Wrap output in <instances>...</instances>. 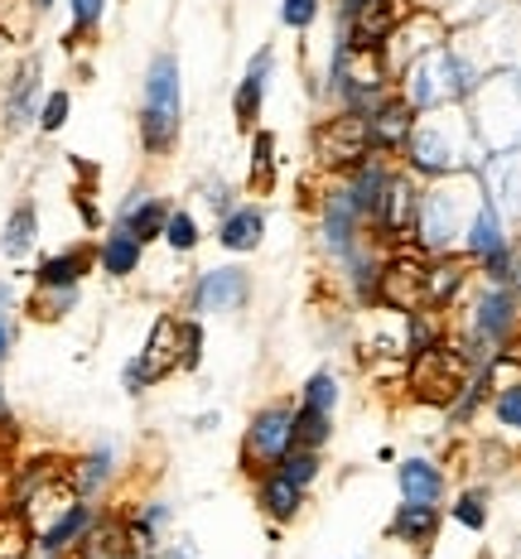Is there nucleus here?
I'll return each instance as SVG.
<instances>
[{"label": "nucleus", "mask_w": 521, "mask_h": 559, "mask_svg": "<svg viewBox=\"0 0 521 559\" xmlns=\"http://www.w3.org/2000/svg\"><path fill=\"white\" fill-rule=\"evenodd\" d=\"M401 165L415 179H445V174H463L478 165V131H473L463 102L421 111V121H415V131L401 150Z\"/></svg>", "instance_id": "1"}, {"label": "nucleus", "mask_w": 521, "mask_h": 559, "mask_svg": "<svg viewBox=\"0 0 521 559\" xmlns=\"http://www.w3.org/2000/svg\"><path fill=\"white\" fill-rule=\"evenodd\" d=\"M483 203V183L473 169L463 174H445V179H425L421 189V217H415V247L445 255L463 247V231H469V217L478 213Z\"/></svg>", "instance_id": "2"}, {"label": "nucleus", "mask_w": 521, "mask_h": 559, "mask_svg": "<svg viewBox=\"0 0 521 559\" xmlns=\"http://www.w3.org/2000/svg\"><path fill=\"white\" fill-rule=\"evenodd\" d=\"M135 131H141V150L150 159H169L179 150L183 135V73H179V53L159 49L150 58L145 78H141V116H135Z\"/></svg>", "instance_id": "3"}, {"label": "nucleus", "mask_w": 521, "mask_h": 559, "mask_svg": "<svg viewBox=\"0 0 521 559\" xmlns=\"http://www.w3.org/2000/svg\"><path fill=\"white\" fill-rule=\"evenodd\" d=\"M459 309H463V323L454 343L469 353L473 367H488L493 357H502L521 337V305L507 285H483L478 280V289Z\"/></svg>", "instance_id": "4"}, {"label": "nucleus", "mask_w": 521, "mask_h": 559, "mask_svg": "<svg viewBox=\"0 0 521 559\" xmlns=\"http://www.w3.org/2000/svg\"><path fill=\"white\" fill-rule=\"evenodd\" d=\"M391 87H396V73H391L387 53L381 49H353V44L333 39L329 78H323V87H319L323 102H329V111L367 116Z\"/></svg>", "instance_id": "5"}, {"label": "nucleus", "mask_w": 521, "mask_h": 559, "mask_svg": "<svg viewBox=\"0 0 521 559\" xmlns=\"http://www.w3.org/2000/svg\"><path fill=\"white\" fill-rule=\"evenodd\" d=\"M473 371H478V367L469 362V353H463L454 337H445L439 347H430V353H421V357H411V362H405V386H411V395L421 405L449 411V405H454V395L469 386Z\"/></svg>", "instance_id": "6"}, {"label": "nucleus", "mask_w": 521, "mask_h": 559, "mask_svg": "<svg viewBox=\"0 0 521 559\" xmlns=\"http://www.w3.org/2000/svg\"><path fill=\"white\" fill-rule=\"evenodd\" d=\"M309 155L315 165L329 174V179H343L347 169H357L367 155H372V135H367V121L353 111H329L309 135Z\"/></svg>", "instance_id": "7"}, {"label": "nucleus", "mask_w": 521, "mask_h": 559, "mask_svg": "<svg viewBox=\"0 0 521 559\" xmlns=\"http://www.w3.org/2000/svg\"><path fill=\"white\" fill-rule=\"evenodd\" d=\"M289 444H295V405L289 401L261 405V411L251 415L247 435H241V473L257 477L265 468H275L289 453Z\"/></svg>", "instance_id": "8"}, {"label": "nucleus", "mask_w": 521, "mask_h": 559, "mask_svg": "<svg viewBox=\"0 0 521 559\" xmlns=\"http://www.w3.org/2000/svg\"><path fill=\"white\" fill-rule=\"evenodd\" d=\"M425 265H430V251H421L415 241L387 247L381 280H377V309H391V313L421 309L425 305Z\"/></svg>", "instance_id": "9"}, {"label": "nucleus", "mask_w": 521, "mask_h": 559, "mask_svg": "<svg viewBox=\"0 0 521 559\" xmlns=\"http://www.w3.org/2000/svg\"><path fill=\"white\" fill-rule=\"evenodd\" d=\"M251 305V271L241 265H208V271L193 275L189 295H183V309L193 319H208V313H241Z\"/></svg>", "instance_id": "10"}, {"label": "nucleus", "mask_w": 521, "mask_h": 559, "mask_svg": "<svg viewBox=\"0 0 521 559\" xmlns=\"http://www.w3.org/2000/svg\"><path fill=\"white\" fill-rule=\"evenodd\" d=\"M39 102H44V63L29 53L10 68L5 87H0V126L25 131V126L39 121Z\"/></svg>", "instance_id": "11"}, {"label": "nucleus", "mask_w": 521, "mask_h": 559, "mask_svg": "<svg viewBox=\"0 0 521 559\" xmlns=\"http://www.w3.org/2000/svg\"><path fill=\"white\" fill-rule=\"evenodd\" d=\"M421 189L425 179H415L405 165H396L387 183V203H381V217H377V237L387 241V247H401V241L415 237V217H421Z\"/></svg>", "instance_id": "12"}, {"label": "nucleus", "mask_w": 521, "mask_h": 559, "mask_svg": "<svg viewBox=\"0 0 521 559\" xmlns=\"http://www.w3.org/2000/svg\"><path fill=\"white\" fill-rule=\"evenodd\" d=\"M478 280L473 261L463 251H445V255H430L425 265V309H439V313H454L463 299H469V285Z\"/></svg>", "instance_id": "13"}, {"label": "nucleus", "mask_w": 521, "mask_h": 559, "mask_svg": "<svg viewBox=\"0 0 521 559\" xmlns=\"http://www.w3.org/2000/svg\"><path fill=\"white\" fill-rule=\"evenodd\" d=\"M367 121V135H372V155H387V159H401V150H405V140H411L415 131V121H421V111L411 107V102L401 97L396 87L387 92V97L377 102L372 111L363 116Z\"/></svg>", "instance_id": "14"}, {"label": "nucleus", "mask_w": 521, "mask_h": 559, "mask_svg": "<svg viewBox=\"0 0 521 559\" xmlns=\"http://www.w3.org/2000/svg\"><path fill=\"white\" fill-rule=\"evenodd\" d=\"M271 73H275V49H271V44H261V49L251 53L247 73H241L237 87H232V121H237V131L251 135L261 126L265 92H271Z\"/></svg>", "instance_id": "15"}, {"label": "nucleus", "mask_w": 521, "mask_h": 559, "mask_svg": "<svg viewBox=\"0 0 521 559\" xmlns=\"http://www.w3.org/2000/svg\"><path fill=\"white\" fill-rule=\"evenodd\" d=\"M367 231H372V227L353 213V203L343 198V189H339V183H329V193L319 198V247L339 261V255L353 251Z\"/></svg>", "instance_id": "16"}, {"label": "nucleus", "mask_w": 521, "mask_h": 559, "mask_svg": "<svg viewBox=\"0 0 521 559\" xmlns=\"http://www.w3.org/2000/svg\"><path fill=\"white\" fill-rule=\"evenodd\" d=\"M257 511L265 521H271L275 531L281 526H295L299 516H305V502H309V487H299V483H289V477L281 468H265L257 473Z\"/></svg>", "instance_id": "17"}, {"label": "nucleus", "mask_w": 521, "mask_h": 559, "mask_svg": "<svg viewBox=\"0 0 521 559\" xmlns=\"http://www.w3.org/2000/svg\"><path fill=\"white\" fill-rule=\"evenodd\" d=\"M169 207L159 193H150V189H131L126 193V203L116 207V227L121 231H131L141 247H150V241H159L165 237V223H169Z\"/></svg>", "instance_id": "18"}, {"label": "nucleus", "mask_w": 521, "mask_h": 559, "mask_svg": "<svg viewBox=\"0 0 521 559\" xmlns=\"http://www.w3.org/2000/svg\"><path fill=\"white\" fill-rule=\"evenodd\" d=\"M439 526H445V511L425 507V502H396L387 521V540L391 545H411V550H430L439 540Z\"/></svg>", "instance_id": "19"}, {"label": "nucleus", "mask_w": 521, "mask_h": 559, "mask_svg": "<svg viewBox=\"0 0 521 559\" xmlns=\"http://www.w3.org/2000/svg\"><path fill=\"white\" fill-rule=\"evenodd\" d=\"M97 271V247H87V241H73V247L44 255L39 265H34V285L44 289H68V285H83V280Z\"/></svg>", "instance_id": "20"}, {"label": "nucleus", "mask_w": 521, "mask_h": 559, "mask_svg": "<svg viewBox=\"0 0 521 559\" xmlns=\"http://www.w3.org/2000/svg\"><path fill=\"white\" fill-rule=\"evenodd\" d=\"M396 487H401V502L439 507L449 492V473L435 459H425V453H411V459L396 463Z\"/></svg>", "instance_id": "21"}, {"label": "nucleus", "mask_w": 521, "mask_h": 559, "mask_svg": "<svg viewBox=\"0 0 521 559\" xmlns=\"http://www.w3.org/2000/svg\"><path fill=\"white\" fill-rule=\"evenodd\" d=\"M92 521H97V507L83 502V497H73L68 507H58V516L39 531V540H34V545H39V555H73Z\"/></svg>", "instance_id": "22"}, {"label": "nucleus", "mask_w": 521, "mask_h": 559, "mask_svg": "<svg viewBox=\"0 0 521 559\" xmlns=\"http://www.w3.org/2000/svg\"><path fill=\"white\" fill-rule=\"evenodd\" d=\"M126 555H135V545L121 511H97V521H92L73 550V559H126Z\"/></svg>", "instance_id": "23"}, {"label": "nucleus", "mask_w": 521, "mask_h": 559, "mask_svg": "<svg viewBox=\"0 0 521 559\" xmlns=\"http://www.w3.org/2000/svg\"><path fill=\"white\" fill-rule=\"evenodd\" d=\"M135 357L145 362L155 386L165 377H174V371H179V313H159V319L150 323V337H145V347Z\"/></svg>", "instance_id": "24"}, {"label": "nucleus", "mask_w": 521, "mask_h": 559, "mask_svg": "<svg viewBox=\"0 0 521 559\" xmlns=\"http://www.w3.org/2000/svg\"><path fill=\"white\" fill-rule=\"evenodd\" d=\"M265 241V213L261 203H237L232 213L217 217V247L232 255H251Z\"/></svg>", "instance_id": "25"}, {"label": "nucleus", "mask_w": 521, "mask_h": 559, "mask_svg": "<svg viewBox=\"0 0 521 559\" xmlns=\"http://www.w3.org/2000/svg\"><path fill=\"white\" fill-rule=\"evenodd\" d=\"M116 477V449L102 444L83 453L78 463H68V483H73V497H83V502H97L102 492H107V483Z\"/></svg>", "instance_id": "26"}, {"label": "nucleus", "mask_w": 521, "mask_h": 559, "mask_svg": "<svg viewBox=\"0 0 521 559\" xmlns=\"http://www.w3.org/2000/svg\"><path fill=\"white\" fill-rule=\"evenodd\" d=\"M141 261H145V247L131 237V231H121L111 223V231L97 241V271L111 275V280H131L141 271Z\"/></svg>", "instance_id": "27"}, {"label": "nucleus", "mask_w": 521, "mask_h": 559, "mask_svg": "<svg viewBox=\"0 0 521 559\" xmlns=\"http://www.w3.org/2000/svg\"><path fill=\"white\" fill-rule=\"evenodd\" d=\"M169 502H159V497H150V502H141L135 511H126V531H131V545L135 555H155L159 545H165V531H169Z\"/></svg>", "instance_id": "28"}, {"label": "nucleus", "mask_w": 521, "mask_h": 559, "mask_svg": "<svg viewBox=\"0 0 521 559\" xmlns=\"http://www.w3.org/2000/svg\"><path fill=\"white\" fill-rule=\"evenodd\" d=\"M507 241V227H502V213H497V203L488 193H483V203H478V213L469 217V231H463V255L469 261H483L488 251H497Z\"/></svg>", "instance_id": "29"}, {"label": "nucleus", "mask_w": 521, "mask_h": 559, "mask_svg": "<svg viewBox=\"0 0 521 559\" xmlns=\"http://www.w3.org/2000/svg\"><path fill=\"white\" fill-rule=\"evenodd\" d=\"M34 241H39V207H34V198H20V203L10 207V217H5L0 247H5L10 261H25V255L34 251Z\"/></svg>", "instance_id": "30"}, {"label": "nucleus", "mask_w": 521, "mask_h": 559, "mask_svg": "<svg viewBox=\"0 0 521 559\" xmlns=\"http://www.w3.org/2000/svg\"><path fill=\"white\" fill-rule=\"evenodd\" d=\"M488 415H493L497 439H507V444H521V377L497 381L493 395H488Z\"/></svg>", "instance_id": "31"}, {"label": "nucleus", "mask_w": 521, "mask_h": 559, "mask_svg": "<svg viewBox=\"0 0 521 559\" xmlns=\"http://www.w3.org/2000/svg\"><path fill=\"white\" fill-rule=\"evenodd\" d=\"M275 169H281V155H275V135L271 131H251V174H247V189L251 193H271L275 189Z\"/></svg>", "instance_id": "32"}, {"label": "nucleus", "mask_w": 521, "mask_h": 559, "mask_svg": "<svg viewBox=\"0 0 521 559\" xmlns=\"http://www.w3.org/2000/svg\"><path fill=\"white\" fill-rule=\"evenodd\" d=\"M449 516H454L463 531H473V535L488 531V521H493V492L483 483L478 487H463L454 502H449Z\"/></svg>", "instance_id": "33"}, {"label": "nucleus", "mask_w": 521, "mask_h": 559, "mask_svg": "<svg viewBox=\"0 0 521 559\" xmlns=\"http://www.w3.org/2000/svg\"><path fill=\"white\" fill-rule=\"evenodd\" d=\"M473 271H478L483 285H507V289H512V280L521 271V241L507 237L497 251H488L483 261H473Z\"/></svg>", "instance_id": "34"}, {"label": "nucleus", "mask_w": 521, "mask_h": 559, "mask_svg": "<svg viewBox=\"0 0 521 559\" xmlns=\"http://www.w3.org/2000/svg\"><path fill=\"white\" fill-rule=\"evenodd\" d=\"M78 289H83V285H68V289H44V285H34V295L25 299L29 319H39V323L68 319V313L78 309Z\"/></svg>", "instance_id": "35"}, {"label": "nucleus", "mask_w": 521, "mask_h": 559, "mask_svg": "<svg viewBox=\"0 0 521 559\" xmlns=\"http://www.w3.org/2000/svg\"><path fill=\"white\" fill-rule=\"evenodd\" d=\"M295 444L323 453V449L333 444V415H329V411H315V405L299 401V405H295Z\"/></svg>", "instance_id": "36"}, {"label": "nucleus", "mask_w": 521, "mask_h": 559, "mask_svg": "<svg viewBox=\"0 0 521 559\" xmlns=\"http://www.w3.org/2000/svg\"><path fill=\"white\" fill-rule=\"evenodd\" d=\"M299 401L305 405H315V411H339V401H343V381H339V371H329V367H319V371H309L305 377V386H299Z\"/></svg>", "instance_id": "37"}, {"label": "nucleus", "mask_w": 521, "mask_h": 559, "mask_svg": "<svg viewBox=\"0 0 521 559\" xmlns=\"http://www.w3.org/2000/svg\"><path fill=\"white\" fill-rule=\"evenodd\" d=\"M165 247L174 255H189V251H199V241H203V227H199V217L189 213V207H169V223H165Z\"/></svg>", "instance_id": "38"}, {"label": "nucleus", "mask_w": 521, "mask_h": 559, "mask_svg": "<svg viewBox=\"0 0 521 559\" xmlns=\"http://www.w3.org/2000/svg\"><path fill=\"white\" fill-rule=\"evenodd\" d=\"M289 483H299V487H315L319 483V473H323V453L319 449H299V444H289V453L281 463H275Z\"/></svg>", "instance_id": "39"}, {"label": "nucleus", "mask_w": 521, "mask_h": 559, "mask_svg": "<svg viewBox=\"0 0 521 559\" xmlns=\"http://www.w3.org/2000/svg\"><path fill=\"white\" fill-rule=\"evenodd\" d=\"M68 15H73V25H68V44H83L92 34L102 29V20H107V0H68Z\"/></svg>", "instance_id": "40"}, {"label": "nucleus", "mask_w": 521, "mask_h": 559, "mask_svg": "<svg viewBox=\"0 0 521 559\" xmlns=\"http://www.w3.org/2000/svg\"><path fill=\"white\" fill-rule=\"evenodd\" d=\"M68 116H73V92L68 87H54V92H44V102H39V131L44 135H58L68 126Z\"/></svg>", "instance_id": "41"}, {"label": "nucleus", "mask_w": 521, "mask_h": 559, "mask_svg": "<svg viewBox=\"0 0 521 559\" xmlns=\"http://www.w3.org/2000/svg\"><path fill=\"white\" fill-rule=\"evenodd\" d=\"M203 367V323L193 313H179V371Z\"/></svg>", "instance_id": "42"}, {"label": "nucleus", "mask_w": 521, "mask_h": 559, "mask_svg": "<svg viewBox=\"0 0 521 559\" xmlns=\"http://www.w3.org/2000/svg\"><path fill=\"white\" fill-rule=\"evenodd\" d=\"M319 10H323V0H281V25L295 29V34H309L319 20Z\"/></svg>", "instance_id": "43"}, {"label": "nucleus", "mask_w": 521, "mask_h": 559, "mask_svg": "<svg viewBox=\"0 0 521 559\" xmlns=\"http://www.w3.org/2000/svg\"><path fill=\"white\" fill-rule=\"evenodd\" d=\"M203 203L213 207L217 217H223V213H232V207L241 203V198H237V189H232V183H223V179H208V183H203Z\"/></svg>", "instance_id": "44"}, {"label": "nucleus", "mask_w": 521, "mask_h": 559, "mask_svg": "<svg viewBox=\"0 0 521 559\" xmlns=\"http://www.w3.org/2000/svg\"><path fill=\"white\" fill-rule=\"evenodd\" d=\"M121 386H126V395H145L155 381H150V371H145V362L141 357H131V362L121 367Z\"/></svg>", "instance_id": "45"}, {"label": "nucleus", "mask_w": 521, "mask_h": 559, "mask_svg": "<svg viewBox=\"0 0 521 559\" xmlns=\"http://www.w3.org/2000/svg\"><path fill=\"white\" fill-rule=\"evenodd\" d=\"M78 213H83V223H87V227H102V213H97V203H92L87 193H78Z\"/></svg>", "instance_id": "46"}, {"label": "nucleus", "mask_w": 521, "mask_h": 559, "mask_svg": "<svg viewBox=\"0 0 521 559\" xmlns=\"http://www.w3.org/2000/svg\"><path fill=\"white\" fill-rule=\"evenodd\" d=\"M10 343H15V329H10V319L0 313V367H5V357H10Z\"/></svg>", "instance_id": "47"}, {"label": "nucleus", "mask_w": 521, "mask_h": 559, "mask_svg": "<svg viewBox=\"0 0 521 559\" xmlns=\"http://www.w3.org/2000/svg\"><path fill=\"white\" fill-rule=\"evenodd\" d=\"M150 559H193V555H189V545H159Z\"/></svg>", "instance_id": "48"}, {"label": "nucleus", "mask_w": 521, "mask_h": 559, "mask_svg": "<svg viewBox=\"0 0 521 559\" xmlns=\"http://www.w3.org/2000/svg\"><path fill=\"white\" fill-rule=\"evenodd\" d=\"M15 305V289H10V280H0V313Z\"/></svg>", "instance_id": "49"}, {"label": "nucleus", "mask_w": 521, "mask_h": 559, "mask_svg": "<svg viewBox=\"0 0 521 559\" xmlns=\"http://www.w3.org/2000/svg\"><path fill=\"white\" fill-rule=\"evenodd\" d=\"M58 5V0H29V10H34V15H44V10H54Z\"/></svg>", "instance_id": "50"}, {"label": "nucleus", "mask_w": 521, "mask_h": 559, "mask_svg": "<svg viewBox=\"0 0 521 559\" xmlns=\"http://www.w3.org/2000/svg\"><path fill=\"white\" fill-rule=\"evenodd\" d=\"M512 295H517V305H521V271H517V280H512Z\"/></svg>", "instance_id": "51"}, {"label": "nucleus", "mask_w": 521, "mask_h": 559, "mask_svg": "<svg viewBox=\"0 0 521 559\" xmlns=\"http://www.w3.org/2000/svg\"><path fill=\"white\" fill-rule=\"evenodd\" d=\"M44 559H63V555H44Z\"/></svg>", "instance_id": "52"}, {"label": "nucleus", "mask_w": 521, "mask_h": 559, "mask_svg": "<svg viewBox=\"0 0 521 559\" xmlns=\"http://www.w3.org/2000/svg\"><path fill=\"white\" fill-rule=\"evenodd\" d=\"M126 559H145V555H126Z\"/></svg>", "instance_id": "53"}]
</instances>
